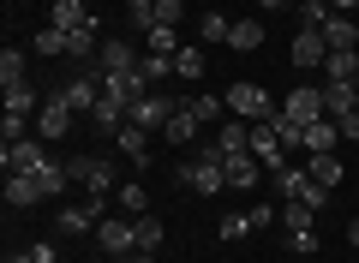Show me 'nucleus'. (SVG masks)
Returning <instances> with one entry per match:
<instances>
[{
  "instance_id": "1",
  "label": "nucleus",
  "mask_w": 359,
  "mask_h": 263,
  "mask_svg": "<svg viewBox=\"0 0 359 263\" xmlns=\"http://www.w3.org/2000/svg\"><path fill=\"white\" fill-rule=\"evenodd\" d=\"M96 245H102V257H132L138 251V222L132 215H102L96 222Z\"/></svg>"
},
{
  "instance_id": "2",
  "label": "nucleus",
  "mask_w": 359,
  "mask_h": 263,
  "mask_svg": "<svg viewBox=\"0 0 359 263\" xmlns=\"http://www.w3.org/2000/svg\"><path fill=\"white\" fill-rule=\"evenodd\" d=\"M0 162H6V174H36V168L48 162V138H36V132H30V138H13L0 150Z\"/></svg>"
},
{
  "instance_id": "3",
  "label": "nucleus",
  "mask_w": 359,
  "mask_h": 263,
  "mask_svg": "<svg viewBox=\"0 0 359 263\" xmlns=\"http://www.w3.org/2000/svg\"><path fill=\"white\" fill-rule=\"evenodd\" d=\"M72 126H78V108L60 96V90H54V96L42 102V114H36V138H48V144H54V138H66Z\"/></svg>"
},
{
  "instance_id": "4",
  "label": "nucleus",
  "mask_w": 359,
  "mask_h": 263,
  "mask_svg": "<svg viewBox=\"0 0 359 263\" xmlns=\"http://www.w3.org/2000/svg\"><path fill=\"white\" fill-rule=\"evenodd\" d=\"M222 102H228L233 120H269V114H276V102H269L257 84H228V96H222Z\"/></svg>"
},
{
  "instance_id": "5",
  "label": "nucleus",
  "mask_w": 359,
  "mask_h": 263,
  "mask_svg": "<svg viewBox=\"0 0 359 263\" xmlns=\"http://www.w3.org/2000/svg\"><path fill=\"white\" fill-rule=\"evenodd\" d=\"M66 168H72V180L90 198H108V191H114V162H102V156H78V162H66Z\"/></svg>"
},
{
  "instance_id": "6",
  "label": "nucleus",
  "mask_w": 359,
  "mask_h": 263,
  "mask_svg": "<svg viewBox=\"0 0 359 263\" xmlns=\"http://www.w3.org/2000/svg\"><path fill=\"white\" fill-rule=\"evenodd\" d=\"M252 156H257V162L269 168V174H282V168H287V156H294V150H287V144L276 138V126H269V120H252Z\"/></svg>"
},
{
  "instance_id": "7",
  "label": "nucleus",
  "mask_w": 359,
  "mask_h": 263,
  "mask_svg": "<svg viewBox=\"0 0 359 263\" xmlns=\"http://www.w3.org/2000/svg\"><path fill=\"white\" fill-rule=\"evenodd\" d=\"M102 96H108V102H120V108L132 114L144 96H150V84L138 78V66H132V72H102Z\"/></svg>"
},
{
  "instance_id": "8",
  "label": "nucleus",
  "mask_w": 359,
  "mask_h": 263,
  "mask_svg": "<svg viewBox=\"0 0 359 263\" xmlns=\"http://www.w3.org/2000/svg\"><path fill=\"white\" fill-rule=\"evenodd\" d=\"M323 60H330V42H323V30L299 25V30H294V66H299V72H323Z\"/></svg>"
},
{
  "instance_id": "9",
  "label": "nucleus",
  "mask_w": 359,
  "mask_h": 263,
  "mask_svg": "<svg viewBox=\"0 0 359 263\" xmlns=\"http://www.w3.org/2000/svg\"><path fill=\"white\" fill-rule=\"evenodd\" d=\"M282 120H294V126L323 120V90H318V84H294V96L282 102Z\"/></svg>"
},
{
  "instance_id": "10",
  "label": "nucleus",
  "mask_w": 359,
  "mask_h": 263,
  "mask_svg": "<svg viewBox=\"0 0 359 263\" xmlns=\"http://www.w3.org/2000/svg\"><path fill=\"white\" fill-rule=\"evenodd\" d=\"M60 96L72 102L78 114H96V102H102V66H96V72H78V78H66V84H60Z\"/></svg>"
},
{
  "instance_id": "11",
  "label": "nucleus",
  "mask_w": 359,
  "mask_h": 263,
  "mask_svg": "<svg viewBox=\"0 0 359 263\" xmlns=\"http://www.w3.org/2000/svg\"><path fill=\"white\" fill-rule=\"evenodd\" d=\"M168 120H174V102H168L162 90H150V96L132 108V126H144V132H168Z\"/></svg>"
},
{
  "instance_id": "12",
  "label": "nucleus",
  "mask_w": 359,
  "mask_h": 263,
  "mask_svg": "<svg viewBox=\"0 0 359 263\" xmlns=\"http://www.w3.org/2000/svg\"><path fill=\"white\" fill-rule=\"evenodd\" d=\"M222 168H228V186H233V191H252L257 180H264V162H257L252 150H233V156H222Z\"/></svg>"
},
{
  "instance_id": "13",
  "label": "nucleus",
  "mask_w": 359,
  "mask_h": 263,
  "mask_svg": "<svg viewBox=\"0 0 359 263\" xmlns=\"http://www.w3.org/2000/svg\"><path fill=\"white\" fill-rule=\"evenodd\" d=\"M335 144H341V126H335L330 114H323V120H311V126H306L299 150H306V156H323V150H335Z\"/></svg>"
},
{
  "instance_id": "14",
  "label": "nucleus",
  "mask_w": 359,
  "mask_h": 263,
  "mask_svg": "<svg viewBox=\"0 0 359 263\" xmlns=\"http://www.w3.org/2000/svg\"><path fill=\"white\" fill-rule=\"evenodd\" d=\"M90 18H96V13H90V0H54V6H48V25L54 30H84Z\"/></svg>"
},
{
  "instance_id": "15",
  "label": "nucleus",
  "mask_w": 359,
  "mask_h": 263,
  "mask_svg": "<svg viewBox=\"0 0 359 263\" xmlns=\"http://www.w3.org/2000/svg\"><path fill=\"white\" fill-rule=\"evenodd\" d=\"M138 60H144V54L132 48V42H120V36H108V42H102V54H96V66H102V72H132Z\"/></svg>"
},
{
  "instance_id": "16",
  "label": "nucleus",
  "mask_w": 359,
  "mask_h": 263,
  "mask_svg": "<svg viewBox=\"0 0 359 263\" xmlns=\"http://www.w3.org/2000/svg\"><path fill=\"white\" fill-rule=\"evenodd\" d=\"M198 132H204V120L192 114V102H174V120H168V132H162V138H168V144H192Z\"/></svg>"
},
{
  "instance_id": "17",
  "label": "nucleus",
  "mask_w": 359,
  "mask_h": 263,
  "mask_svg": "<svg viewBox=\"0 0 359 263\" xmlns=\"http://www.w3.org/2000/svg\"><path fill=\"white\" fill-rule=\"evenodd\" d=\"M323 78H330V84H359V48H330Z\"/></svg>"
},
{
  "instance_id": "18",
  "label": "nucleus",
  "mask_w": 359,
  "mask_h": 263,
  "mask_svg": "<svg viewBox=\"0 0 359 263\" xmlns=\"http://www.w3.org/2000/svg\"><path fill=\"white\" fill-rule=\"evenodd\" d=\"M114 144H120V156H126V162H150V132H144V126H120L114 132Z\"/></svg>"
},
{
  "instance_id": "19",
  "label": "nucleus",
  "mask_w": 359,
  "mask_h": 263,
  "mask_svg": "<svg viewBox=\"0 0 359 263\" xmlns=\"http://www.w3.org/2000/svg\"><path fill=\"white\" fill-rule=\"evenodd\" d=\"M216 150H222V156L252 150V120H222V126H216Z\"/></svg>"
},
{
  "instance_id": "20",
  "label": "nucleus",
  "mask_w": 359,
  "mask_h": 263,
  "mask_svg": "<svg viewBox=\"0 0 359 263\" xmlns=\"http://www.w3.org/2000/svg\"><path fill=\"white\" fill-rule=\"evenodd\" d=\"M30 180L42 186V198H60V191L72 186V168H66V162H54V156H48V162H42L36 174H30Z\"/></svg>"
},
{
  "instance_id": "21",
  "label": "nucleus",
  "mask_w": 359,
  "mask_h": 263,
  "mask_svg": "<svg viewBox=\"0 0 359 263\" xmlns=\"http://www.w3.org/2000/svg\"><path fill=\"white\" fill-rule=\"evenodd\" d=\"M96 222H102V215L90 210V203H72V210H60V222H54V227H60L66 239H78V234H96Z\"/></svg>"
},
{
  "instance_id": "22",
  "label": "nucleus",
  "mask_w": 359,
  "mask_h": 263,
  "mask_svg": "<svg viewBox=\"0 0 359 263\" xmlns=\"http://www.w3.org/2000/svg\"><path fill=\"white\" fill-rule=\"evenodd\" d=\"M323 42H330V48H359V18L353 13H335L330 25H323Z\"/></svg>"
},
{
  "instance_id": "23",
  "label": "nucleus",
  "mask_w": 359,
  "mask_h": 263,
  "mask_svg": "<svg viewBox=\"0 0 359 263\" xmlns=\"http://www.w3.org/2000/svg\"><path fill=\"white\" fill-rule=\"evenodd\" d=\"M6 203L13 210H30V203H42V186L30 174H6Z\"/></svg>"
},
{
  "instance_id": "24",
  "label": "nucleus",
  "mask_w": 359,
  "mask_h": 263,
  "mask_svg": "<svg viewBox=\"0 0 359 263\" xmlns=\"http://www.w3.org/2000/svg\"><path fill=\"white\" fill-rule=\"evenodd\" d=\"M257 42H264V25H257V18H233V30H228V48L252 54Z\"/></svg>"
},
{
  "instance_id": "25",
  "label": "nucleus",
  "mask_w": 359,
  "mask_h": 263,
  "mask_svg": "<svg viewBox=\"0 0 359 263\" xmlns=\"http://www.w3.org/2000/svg\"><path fill=\"white\" fill-rule=\"evenodd\" d=\"M306 174L318 180V186H335V180H341V156H335V150H323V156H306Z\"/></svg>"
},
{
  "instance_id": "26",
  "label": "nucleus",
  "mask_w": 359,
  "mask_h": 263,
  "mask_svg": "<svg viewBox=\"0 0 359 263\" xmlns=\"http://www.w3.org/2000/svg\"><path fill=\"white\" fill-rule=\"evenodd\" d=\"M42 102H48V96H36L30 84H6V108H13V114H30V120H36Z\"/></svg>"
},
{
  "instance_id": "27",
  "label": "nucleus",
  "mask_w": 359,
  "mask_h": 263,
  "mask_svg": "<svg viewBox=\"0 0 359 263\" xmlns=\"http://www.w3.org/2000/svg\"><path fill=\"white\" fill-rule=\"evenodd\" d=\"M138 78H144V84H162V78H174V54H150V48H144Z\"/></svg>"
},
{
  "instance_id": "28",
  "label": "nucleus",
  "mask_w": 359,
  "mask_h": 263,
  "mask_svg": "<svg viewBox=\"0 0 359 263\" xmlns=\"http://www.w3.org/2000/svg\"><path fill=\"white\" fill-rule=\"evenodd\" d=\"M269 180H276V198H282V203H294V198H299V186H306V168H294V162H287L282 174H269Z\"/></svg>"
},
{
  "instance_id": "29",
  "label": "nucleus",
  "mask_w": 359,
  "mask_h": 263,
  "mask_svg": "<svg viewBox=\"0 0 359 263\" xmlns=\"http://www.w3.org/2000/svg\"><path fill=\"white\" fill-rule=\"evenodd\" d=\"M174 78H186V84L204 78V48H180V54H174Z\"/></svg>"
},
{
  "instance_id": "30",
  "label": "nucleus",
  "mask_w": 359,
  "mask_h": 263,
  "mask_svg": "<svg viewBox=\"0 0 359 263\" xmlns=\"http://www.w3.org/2000/svg\"><path fill=\"white\" fill-rule=\"evenodd\" d=\"M126 25L150 36V30H156V0H126Z\"/></svg>"
},
{
  "instance_id": "31",
  "label": "nucleus",
  "mask_w": 359,
  "mask_h": 263,
  "mask_svg": "<svg viewBox=\"0 0 359 263\" xmlns=\"http://www.w3.org/2000/svg\"><path fill=\"white\" fill-rule=\"evenodd\" d=\"M335 18V6L330 0H299V25H311V30H323Z\"/></svg>"
},
{
  "instance_id": "32",
  "label": "nucleus",
  "mask_w": 359,
  "mask_h": 263,
  "mask_svg": "<svg viewBox=\"0 0 359 263\" xmlns=\"http://www.w3.org/2000/svg\"><path fill=\"white\" fill-rule=\"evenodd\" d=\"M120 210H126L132 222H138V215H150V191H144V186H120Z\"/></svg>"
},
{
  "instance_id": "33",
  "label": "nucleus",
  "mask_w": 359,
  "mask_h": 263,
  "mask_svg": "<svg viewBox=\"0 0 359 263\" xmlns=\"http://www.w3.org/2000/svg\"><path fill=\"white\" fill-rule=\"evenodd\" d=\"M0 132H6V144H13V138H30V132H36V120H30V114H13V108H6V114H0Z\"/></svg>"
},
{
  "instance_id": "34",
  "label": "nucleus",
  "mask_w": 359,
  "mask_h": 263,
  "mask_svg": "<svg viewBox=\"0 0 359 263\" xmlns=\"http://www.w3.org/2000/svg\"><path fill=\"white\" fill-rule=\"evenodd\" d=\"M36 54H48V60H54V54H72V36H66V30H42V36H36Z\"/></svg>"
},
{
  "instance_id": "35",
  "label": "nucleus",
  "mask_w": 359,
  "mask_h": 263,
  "mask_svg": "<svg viewBox=\"0 0 359 263\" xmlns=\"http://www.w3.org/2000/svg\"><path fill=\"white\" fill-rule=\"evenodd\" d=\"M0 84H25V48L0 54Z\"/></svg>"
},
{
  "instance_id": "36",
  "label": "nucleus",
  "mask_w": 359,
  "mask_h": 263,
  "mask_svg": "<svg viewBox=\"0 0 359 263\" xmlns=\"http://www.w3.org/2000/svg\"><path fill=\"white\" fill-rule=\"evenodd\" d=\"M186 42H180V30H168V25H156L150 30V54H180Z\"/></svg>"
},
{
  "instance_id": "37",
  "label": "nucleus",
  "mask_w": 359,
  "mask_h": 263,
  "mask_svg": "<svg viewBox=\"0 0 359 263\" xmlns=\"http://www.w3.org/2000/svg\"><path fill=\"white\" fill-rule=\"evenodd\" d=\"M186 102H192V114L204 126H222V108H228V102H216V96H186Z\"/></svg>"
},
{
  "instance_id": "38",
  "label": "nucleus",
  "mask_w": 359,
  "mask_h": 263,
  "mask_svg": "<svg viewBox=\"0 0 359 263\" xmlns=\"http://www.w3.org/2000/svg\"><path fill=\"white\" fill-rule=\"evenodd\" d=\"M180 18H186V0H156V25L180 30Z\"/></svg>"
},
{
  "instance_id": "39",
  "label": "nucleus",
  "mask_w": 359,
  "mask_h": 263,
  "mask_svg": "<svg viewBox=\"0 0 359 263\" xmlns=\"http://www.w3.org/2000/svg\"><path fill=\"white\" fill-rule=\"evenodd\" d=\"M287 251L311 257V251H318V234H311V227H287Z\"/></svg>"
},
{
  "instance_id": "40",
  "label": "nucleus",
  "mask_w": 359,
  "mask_h": 263,
  "mask_svg": "<svg viewBox=\"0 0 359 263\" xmlns=\"http://www.w3.org/2000/svg\"><path fill=\"white\" fill-rule=\"evenodd\" d=\"M299 203H306V210H323V203H330V186H318V180L306 174V186H299Z\"/></svg>"
},
{
  "instance_id": "41",
  "label": "nucleus",
  "mask_w": 359,
  "mask_h": 263,
  "mask_svg": "<svg viewBox=\"0 0 359 263\" xmlns=\"http://www.w3.org/2000/svg\"><path fill=\"white\" fill-rule=\"evenodd\" d=\"M162 245V227H156V215H138V251H156Z\"/></svg>"
},
{
  "instance_id": "42",
  "label": "nucleus",
  "mask_w": 359,
  "mask_h": 263,
  "mask_svg": "<svg viewBox=\"0 0 359 263\" xmlns=\"http://www.w3.org/2000/svg\"><path fill=\"white\" fill-rule=\"evenodd\" d=\"M228 30H233V18H222V13H204V42H228Z\"/></svg>"
},
{
  "instance_id": "43",
  "label": "nucleus",
  "mask_w": 359,
  "mask_h": 263,
  "mask_svg": "<svg viewBox=\"0 0 359 263\" xmlns=\"http://www.w3.org/2000/svg\"><path fill=\"white\" fill-rule=\"evenodd\" d=\"M216 234H222V239H245V234H252V215H222Z\"/></svg>"
},
{
  "instance_id": "44",
  "label": "nucleus",
  "mask_w": 359,
  "mask_h": 263,
  "mask_svg": "<svg viewBox=\"0 0 359 263\" xmlns=\"http://www.w3.org/2000/svg\"><path fill=\"white\" fill-rule=\"evenodd\" d=\"M335 126H341V138H359V96L347 102L341 114H335Z\"/></svg>"
},
{
  "instance_id": "45",
  "label": "nucleus",
  "mask_w": 359,
  "mask_h": 263,
  "mask_svg": "<svg viewBox=\"0 0 359 263\" xmlns=\"http://www.w3.org/2000/svg\"><path fill=\"white\" fill-rule=\"evenodd\" d=\"M269 222H282V203H257L252 210V227H269Z\"/></svg>"
},
{
  "instance_id": "46",
  "label": "nucleus",
  "mask_w": 359,
  "mask_h": 263,
  "mask_svg": "<svg viewBox=\"0 0 359 263\" xmlns=\"http://www.w3.org/2000/svg\"><path fill=\"white\" fill-rule=\"evenodd\" d=\"M30 251H36V263H60V257H54V245H30Z\"/></svg>"
},
{
  "instance_id": "47",
  "label": "nucleus",
  "mask_w": 359,
  "mask_h": 263,
  "mask_svg": "<svg viewBox=\"0 0 359 263\" xmlns=\"http://www.w3.org/2000/svg\"><path fill=\"white\" fill-rule=\"evenodd\" d=\"M330 6L335 13H359V0H330Z\"/></svg>"
},
{
  "instance_id": "48",
  "label": "nucleus",
  "mask_w": 359,
  "mask_h": 263,
  "mask_svg": "<svg viewBox=\"0 0 359 263\" xmlns=\"http://www.w3.org/2000/svg\"><path fill=\"white\" fill-rule=\"evenodd\" d=\"M347 245H359V215H353V222H347Z\"/></svg>"
},
{
  "instance_id": "49",
  "label": "nucleus",
  "mask_w": 359,
  "mask_h": 263,
  "mask_svg": "<svg viewBox=\"0 0 359 263\" xmlns=\"http://www.w3.org/2000/svg\"><path fill=\"white\" fill-rule=\"evenodd\" d=\"M257 6H264V13H282V6H287V0H257Z\"/></svg>"
}]
</instances>
